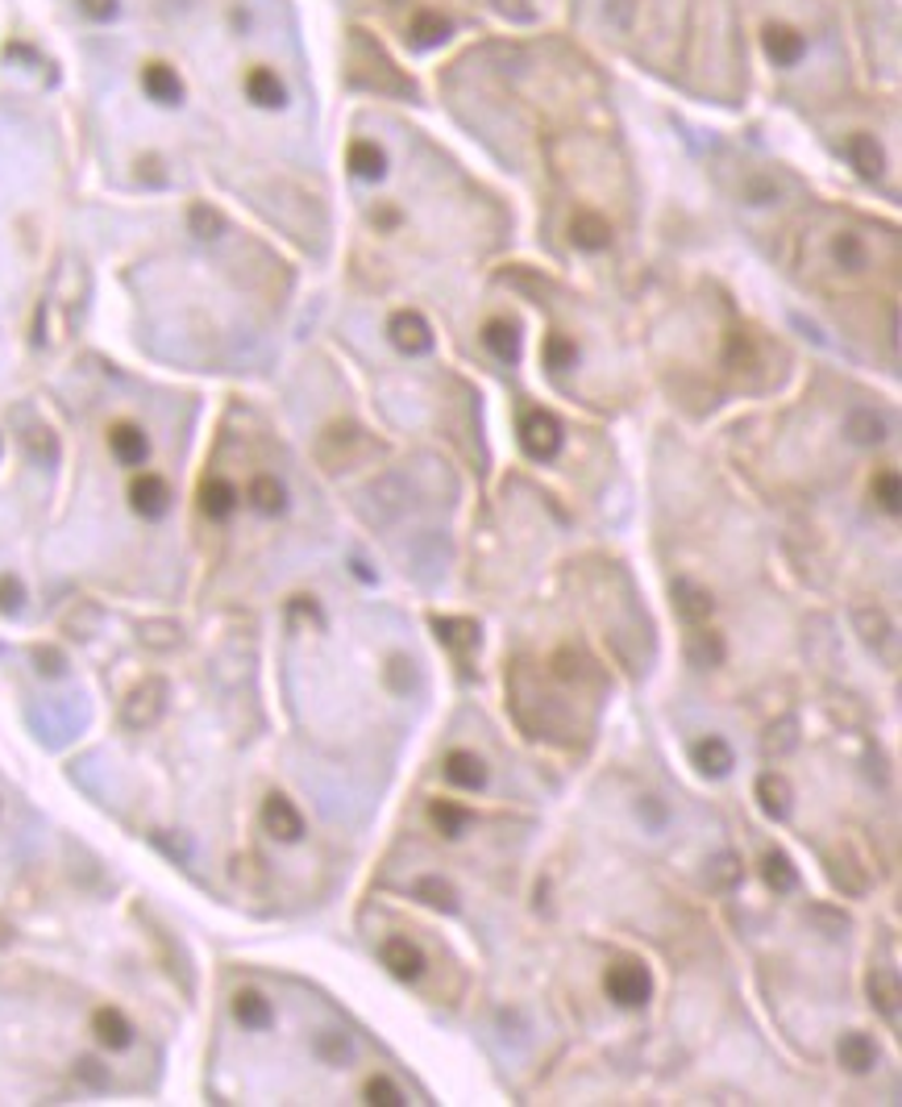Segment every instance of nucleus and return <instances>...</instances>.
Masks as SVG:
<instances>
[{
	"label": "nucleus",
	"instance_id": "obj_48",
	"mask_svg": "<svg viewBox=\"0 0 902 1107\" xmlns=\"http://www.w3.org/2000/svg\"><path fill=\"white\" fill-rule=\"evenodd\" d=\"M790 746H794V721H782V725H774L769 737H765V750L769 754H787Z\"/></svg>",
	"mask_w": 902,
	"mask_h": 1107
},
{
	"label": "nucleus",
	"instance_id": "obj_11",
	"mask_svg": "<svg viewBox=\"0 0 902 1107\" xmlns=\"http://www.w3.org/2000/svg\"><path fill=\"white\" fill-rule=\"evenodd\" d=\"M865 991H869V1004L878 1008V1016H886L890 1024H899V1012H902V987H899V974L890 967H878L869 970V979H865Z\"/></svg>",
	"mask_w": 902,
	"mask_h": 1107
},
{
	"label": "nucleus",
	"instance_id": "obj_23",
	"mask_svg": "<svg viewBox=\"0 0 902 1107\" xmlns=\"http://www.w3.org/2000/svg\"><path fill=\"white\" fill-rule=\"evenodd\" d=\"M349 171L358 175V180H383L387 175V155L379 150V142H349Z\"/></svg>",
	"mask_w": 902,
	"mask_h": 1107
},
{
	"label": "nucleus",
	"instance_id": "obj_13",
	"mask_svg": "<svg viewBox=\"0 0 902 1107\" xmlns=\"http://www.w3.org/2000/svg\"><path fill=\"white\" fill-rule=\"evenodd\" d=\"M141 88L150 100H159V104H180L184 100V79H180V71L171 67V63H146L141 67Z\"/></svg>",
	"mask_w": 902,
	"mask_h": 1107
},
{
	"label": "nucleus",
	"instance_id": "obj_35",
	"mask_svg": "<svg viewBox=\"0 0 902 1107\" xmlns=\"http://www.w3.org/2000/svg\"><path fill=\"white\" fill-rule=\"evenodd\" d=\"M874 500L881 504L886 517H899L902 513V483L894 467H881V471L874 475Z\"/></svg>",
	"mask_w": 902,
	"mask_h": 1107
},
{
	"label": "nucleus",
	"instance_id": "obj_49",
	"mask_svg": "<svg viewBox=\"0 0 902 1107\" xmlns=\"http://www.w3.org/2000/svg\"><path fill=\"white\" fill-rule=\"evenodd\" d=\"M34 662H38V671L50 675V679H59V675H63V666H67V659H63L59 650H50V645H38V650H34Z\"/></svg>",
	"mask_w": 902,
	"mask_h": 1107
},
{
	"label": "nucleus",
	"instance_id": "obj_43",
	"mask_svg": "<svg viewBox=\"0 0 902 1107\" xmlns=\"http://www.w3.org/2000/svg\"><path fill=\"white\" fill-rule=\"evenodd\" d=\"M187 221H191V230H196L200 237H221V234H225V217L212 209V205H191Z\"/></svg>",
	"mask_w": 902,
	"mask_h": 1107
},
{
	"label": "nucleus",
	"instance_id": "obj_50",
	"mask_svg": "<svg viewBox=\"0 0 902 1107\" xmlns=\"http://www.w3.org/2000/svg\"><path fill=\"white\" fill-rule=\"evenodd\" d=\"M22 595H25L22 583H17L13 575H4V579H0V613H17V608H22Z\"/></svg>",
	"mask_w": 902,
	"mask_h": 1107
},
{
	"label": "nucleus",
	"instance_id": "obj_32",
	"mask_svg": "<svg viewBox=\"0 0 902 1107\" xmlns=\"http://www.w3.org/2000/svg\"><path fill=\"white\" fill-rule=\"evenodd\" d=\"M429 821H433L437 833H445V837H462V828L470 825V812L454 800H433L429 803Z\"/></svg>",
	"mask_w": 902,
	"mask_h": 1107
},
{
	"label": "nucleus",
	"instance_id": "obj_29",
	"mask_svg": "<svg viewBox=\"0 0 902 1107\" xmlns=\"http://www.w3.org/2000/svg\"><path fill=\"white\" fill-rule=\"evenodd\" d=\"M250 504H255L262 517H279L287 508V492L275 475H255L250 479Z\"/></svg>",
	"mask_w": 902,
	"mask_h": 1107
},
{
	"label": "nucleus",
	"instance_id": "obj_30",
	"mask_svg": "<svg viewBox=\"0 0 902 1107\" xmlns=\"http://www.w3.org/2000/svg\"><path fill=\"white\" fill-rule=\"evenodd\" d=\"M844 433L853 438L856 446H878L886 442V421H881L878 413H869V408H856L844 417Z\"/></svg>",
	"mask_w": 902,
	"mask_h": 1107
},
{
	"label": "nucleus",
	"instance_id": "obj_51",
	"mask_svg": "<svg viewBox=\"0 0 902 1107\" xmlns=\"http://www.w3.org/2000/svg\"><path fill=\"white\" fill-rule=\"evenodd\" d=\"M79 9H84L92 22H113L116 17V0H79Z\"/></svg>",
	"mask_w": 902,
	"mask_h": 1107
},
{
	"label": "nucleus",
	"instance_id": "obj_44",
	"mask_svg": "<svg viewBox=\"0 0 902 1107\" xmlns=\"http://www.w3.org/2000/svg\"><path fill=\"white\" fill-rule=\"evenodd\" d=\"M807 920H811V924H819L828 937H836V933H849V924H853V920L844 917V912H836V908H828V903H815V908H807Z\"/></svg>",
	"mask_w": 902,
	"mask_h": 1107
},
{
	"label": "nucleus",
	"instance_id": "obj_17",
	"mask_svg": "<svg viewBox=\"0 0 902 1107\" xmlns=\"http://www.w3.org/2000/svg\"><path fill=\"white\" fill-rule=\"evenodd\" d=\"M691 758H694V766L703 771V775H728L732 766H737V754H732V746L724 741V737H716V733H707V737H699L694 741V750H691Z\"/></svg>",
	"mask_w": 902,
	"mask_h": 1107
},
{
	"label": "nucleus",
	"instance_id": "obj_41",
	"mask_svg": "<svg viewBox=\"0 0 902 1107\" xmlns=\"http://www.w3.org/2000/svg\"><path fill=\"white\" fill-rule=\"evenodd\" d=\"M545 362H549L554 371H566V367L579 362V346H574L566 333H549V337H545Z\"/></svg>",
	"mask_w": 902,
	"mask_h": 1107
},
{
	"label": "nucleus",
	"instance_id": "obj_20",
	"mask_svg": "<svg viewBox=\"0 0 902 1107\" xmlns=\"http://www.w3.org/2000/svg\"><path fill=\"white\" fill-rule=\"evenodd\" d=\"M674 604H678V616L687 620V625H707L712 613H716V600H712V591L699 588V583H678L674 588Z\"/></svg>",
	"mask_w": 902,
	"mask_h": 1107
},
{
	"label": "nucleus",
	"instance_id": "obj_14",
	"mask_svg": "<svg viewBox=\"0 0 902 1107\" xmlns=\"http://www.w3.org/2000/svg\"><path fill=\"white\" fill-rule=\"evenodd\" d=\"M387 333H392V342L404 354H424L433 346V330H429V321L420 312H395Z\"/></svg>",
	"mask_w": 902,
	"mask_h": 1107
},
{
	"label": "nucleus",
	"instance_id": "obj_19",
	"mask_svg": "<svg viewBox=\"0 0 902 1107\" xmlns=\"http://www.w3.org/2000/svg\"><path fill=\"white\" fill-rule=\"evenodd\" d=\"M803 50H807V38H803L799 29H790V25H765V54H769L778 67L799 63Z\"/></svg>",
	"mask_w": 902,
	"mask_h": 1107
},
{
	"label": "nucleus",
	"instance_id": "obj_2",
	"mask_svg": "<svg viewBox=\"0 0 902 1107\" xmlns=\"http://www.w3.org/2000/svg\"><path fill=\"white\" fill-rule=\"evenodd\" d=\"M166 684L162 679H141L125 700H121V725L129 733H146L155 729L162 721V712H166Z\"/></svg>",
	"mask_w": 902,
	"mask_h": 1107
},
{
	"label": "nucleus",
	"instance_id": "obj_39",
	"mask_svg": "<svg viewBox=\"0 0 902 1107\" xmlns=\"http://www.w3.org/2000/svg\"><path fill=\"white\" fill-rule=\"evenodd\" d=\"M849 159H853V167L861 171V175H881V150H878V142L874 138H865V134H856L853 142H849Z\"/></svg>",
	"mask_w": 902,
	"mask_h": 1107
},
{
	"label": "nucleus",
	"instance_id": "obj_25",
	"mask_svg": "<svg viewBox=\"0 0 902 1107\" xmlns=\"http://www.w3.org/2000/svg\"><path fill=\"white\" fill-rule=\"evenodd\" d=\"M832 883H836V891H844L849 899L869 896V874H865V866L856 862L853 853L832 858Z\"/></svg>",
	"mask_w": 902,
	"mask_h": 1107
},
{
	"label": "nucleus",
	"instance_id": "obj_1",
	"mask_svg": "<svg viewBox=\"0 0 902 1107\" xmlns=\"http://www.w3.org/2000/svg\"><path fill=\"white\" fill-rule=\"evenodd\" d=\"M383 446L374 442L371 433H362L358 425H329L321 438H317V463L324 471H354L362 463L379 458Z\"/></svg>",
	"mask_w": 902,
	"mask_h": 1107
},
{
	"label": "nucleus",
	"instance_id": "obj_9",
	"mask_svg": "<svg viewBox=\"0 0 902 1107\" xmlns=\"http://www.w3.org/2000/svg\"><path fill=\"white\" fill-rule=\"evenodd\" d=\"M233 1020L246 1029V1033H262V1029H271L275 1024V1008H271V999L255 987H242L233 991Z\"/></svg>",
	"mask_w": 902,
	"mask_h": 1107
},
{
	"label": "nucleus",
	"instance_id": "obj_34",
	"mask_svg": "<svg viewBox=\"0 0 902 1107\" xmlns=\"http://www.w3.org/2000/svg\"><path fill=\"white\" fill-rule=\"evenodd\" d=\"M741 878H744V866L737 853H716V858L707 862V887H712V891H732Z\"/></svg>",
	"mask_w": 902,
	"mask_h": 1107
},
{
	"label": "nucleus",
	"instance_id": "obj_15",
	"mask_svg": "<svg viewBox=\"0 0 902 1107\" xmlns=\"http://www.w3.org/2000/svg\"><path fill=\"white\" fill-rule=\"evenodd\" d=\"M445 783H454V787H462V791H483L486 787V762L479 754H470V750H454V754H445Z\"/></svg>",
	"mask_w": 902,
	"mask_h": 1107
},
{
	"label": "nucleus",
	"instance_id": "obj_28",
	"mask_svg": "<svg viewBox=\"0 0 902 1107\" xmlns=\"http://www.w3.org/2000/svg\"><path fill=\"white\" fill-rule=\"evenodd\" d=\"M200 508H205L209 520H230L233 508H237V488H233L230 479H209L200 488Z\"/></svg>",
	"mask_w": 902,
	"mask_h": 1107
},
{
	"label": "nucleus",
	"instance_id": "obj_18",
	"mask_svg": "<svg viewBox=\"0 0 902 1107\" xmlns=\"http://www.w3.org/2000/svg\"><path fill=\"white\" fill-rule=\"evenodd\" d=\"M570 242L579 246V250H607L611 246V225H607V217L591 209H579L574 212V221H570Z\"/></svg>",
	"mask_w": 902,
	"mask_h": 1107
},
{
	"label": "nucleus",
	"instance_id": "obj_47",
	"mask_svg": "<svg viewBox=\"0 0 902 1107\" xmlns=\"http://www.w3.org/2000/svg\"><path fill=\"white\" fill-rule=\"evenodd\" d=\"M75 1079H79V1083H88L92 1091H104V1086H109V1070H104L96 1058L84 1054V1058L75 1061Z\"/></svg>",
	"mask_w": 902,
	"mask_h": 1107
},
{
	"label": "nucleus",
	"instance_id": "obj_5",
	"mask_svg": "<svg viewBox=\"0 0 902 1107\" xmlns=\"http://www.w3.org/2000/svg\"><path fill=\"white\" fill-rule=\"evenodd\" d=\"M129 508L146 520L166 517V508H171V488H166V479L155 471L134 475V479H129Z\"/></svg>",
	"mask_w": 902,
	"mask_h": 1107
},
{
	"label": "nucleus",
	"instance_id": "obj_21",
	"mask_svg": "<svg viewBox=\"0 0 902 1107\" xmlns=\"http://www.w3.org/2000/svg\"><path fill=\"white\" fill-rule=\"evenodd\" d=\"M92 1033L104 1049H129V1045H134V1024L125 1020V1012H116V1008H96Z\"/></svg>",
	"mask_w": 902,
	"mask_h": 1107
},
{
	"label": "nucleus",
	"instance_id": "obj_37",
	"mask_svg": "<svg viewBox=\"0 0 902 1107\" xmlns=\"http://www.w3.org/2000/svg\"><path fill=\"white\" fill-rule=\"evenodd\" d=\"M362 1099L374 1104V1107H404L408 1104V1095H404L387 1074H371V1079L362 1083Z\"/></svg>",
	"mask_w": 902,
	"mask_h": 1107
},
{
	"label": "nucleus",
	"instance_id": "obj_6",
	"mask_svg": "<svg viewBox=\"0 0 902 1107\" xmlns=\"http://www.w3.org/2000/svg\"><path fill=\"white\" fill-rule=\"evenodd\" d=\"M262 828H267L275 841H300L304 837L300 808L287 800L283 791H271V796L262 800Z\"/></svg>",
	"mask_w": 902,
	"mask_h": 1107
},
{
	"label": "nucleus",
	"instance_id": "obj_36",
	"mask_svg": "<svg viewBox=\"0 0 902 1107\" xmlns=\"http://www.w3.org/2000/svg\"><path fill=\"white\" fill-rule=\"evenodd\" d=\"M853 625H856V634L865 637L869 645H881V641H890V620H886V613L881 608H874V604H861L853 613Z\"/></svg>",
	"mask_w": 902,
	"mask_h": 1107
},
{
	"label": "nucleus",
	"instance_id": "obj_8",
	"mask_svg": "<svg viewBox=\"0 0 902 1107\" xmlns=\"http://www.w3.org/2000/svg\"><path fill=\"white\" fill-rule=\"evenodd\" d=\"M109 450H113V458L121 467H141V463L150 458V438H146L141 425L116 421V425H109Z\"/></svg>",
	"mask_w": 902,
	"mask_h": 1107
},
{
	"label": "nucleus",
	"instance_id": "obj_45",
	"mask_svg": "<svg viewBox=\"0 0 902 1107\" xmlns=\"http://www.w3.org/2000/svg\"><path fill=\"white\" fill-rule=\"evenodd\" d=\"M383 679H387V687H392L395 696H408V691H412V662L404 659V654H395V659L387 662V671H383Z\"/></svg>",
	"mask_w": 902,
	"mask_h": 1107
},
{
	"label": "nucleus",
	"instance_id": "obj_40",
	"mask_svg": "<svg viewBox=\"0 0 902 1107\" xmlns=\"http://www.w3.org/2000/svg\"><path fill=\"white\" fill-rule=\"evenodd\" d=\"M312 1049H317V1058H321L324 1066H346V1061L354 1058V1045H349V1037H346V1033H333V1029H329V1033H321Z\"/></svg>",
	"mask_w": 902,
	"mask_h": 1107
},
{
	"label": "nucleus",
	"instance_id": "obj_3",
	"mask_svg": "<svg viewBox=\"0 0 902 1107\" xmlns=\"http://www.w3.org/2000/svg\"><path fill=\"white\" fill-rule=\"evenodd\" d=\"M603 987H607V995H611L620 1008H645L648 995H653V979H648L645 962H637V958H620V962H611V967H607Z\"/></svg>",
	"mask_w": 902,
	"mask_h": 1107
},
{
	"label": "nucleus",
	"instance_id": "obj_33",
	"mask_svg": "<svg viewBox=\"0 0 902 1107\" xmlns=\"http://www.w3.org/2000/svg\"><path fill=\"white\" fill-rule=\"evenodd\" d=\"M828 255H832L836 267H844V271H865V262H869V250H865V242L856 234H836L832 246H828Z\"/></svg>",
	"mask_w": 902,
	"mask_h": 1107
},
{
	"label": "nucleus",
	"instance_id": "obj_22",
	"mask_svg": "<svg viewBox=\"0 0 902 1107\" xmlns=\"http://www.w3.org/2000/svg\"><path fill=\"white\" fill-rule=\"evenodd\" d=\"M138 641L155 654H171L184 645V625L180 620H166V616H150L138 625Z\"/></svg>",
	"mask_w": 902,
	"mask_h": 1107
},
{
	"label": "nucleus",
	"instance_id": "obj_10",
	"mask_svg": "<svg viewBox=\"0 0 902 1107\" xmlns=\"http://www.w3.org/2000/svg\"><path fill=\"white\" fill-rule=\"evenodd\" d=\"M242 88H246V100L258 104V109H283V104H287V84L279 79V71L262 67V63L246 71Z\"/></svg>",
	"mask_w": 902,
	"mask_h": 1107
},
{
	"label": "nucleus",
	"instance_id": "obj_24",
	"mask_svg": "<svg viewBox=\"0 0 902 1107\" xmlns=\"http://www.w3.org/2000/svg\"><path fill=\"white\" fill-rule=\"evenodd\" d=\"M757 803H762L765 816H774V821H782L790 812V783L778 771H765L757 778Z\"/></svg>",
	"mask_w": 902,
	"mask_h": 1107
},
{
	"label": "nucleus",
	"instance_id": "obj_16",
	"mask_svg": "<svg viewBox=\"0 0 902 1107\" xmlns=\"http://www.w3.org/2000/svg\"><path fill=\"white\" fill-rule=\"evenodd\" d=\"M836 1058L849 1074H869L878 1066V1045L869 1033H844L840 1045H836Z\"/></svg>",
	"mask_w": 902,
	"mask_h": 1107
},
{
	"label": "nucleus",
	"instance_id": "obj_42",
	"mask_svg": "<svg viewBox=\"0 0 902 1107\" xmlns=\"http://www.w3.org/2000/svg\"><path fill=\"white\" fill-rule=\"evenodd\" d=\"M417 896L424 899V903L441 908V912H454V908H458V896H454V887H449V883H441V878H420Z\"/></svg>",
	"mask_w": 902,
	"mask_h": 1107
},
{
	"label": "nucleus",
	"instance_id": "obj_26",
	"mask_svg": "<svg viewBox=\"0 0 902 1107\" xmlns=\"http://www.w3.org/2000/svg\"><path fill=\"white\" fill-rule=\"evenodd\" d=\"M437 637L441 645H449L458 659H470V650L479 645V625L462 620V616H445V620H437Z\"/></svg>",
	"mask_w": 902,
	"mask_h": 1107
},
{
	"label": "nucleus",
	"instance_id": "obj_52",
	"mask_svg": "<svg viewBox=\"0 0 902 1107\" xmlns=\"http://www.w3.org/2000/svg\"><path fill=\"white\" fill-rule=\"evenodd\" d=\"M9 942H13V924H9V920L0 917V949H4Z\"/></svg>",
	"mask_w": 902,
	"mask_h": 1107
},
{
	"label": "nucleus",
	"instance_id": "obj_7",
	"mask_svg": "<svg viewBox=\"0 0 902 1107\" xmlns=\"http://www.w3.org/2000/svg\"><path fill=\"white\" fill-rule=\"evenodd\" d=\"M379 958H383V967L392 970L399 983H417L420 974H424V949H420L412 937H387V942L379 945Z\"/></svg>",
	"mask_w": 902,
	"mask_h": 1107
},
{
	"label": "nucleus",
	"instance_id": "obj_4",
	"mask_svg": "<svg viewBox=\"0 0 902 1107\" xmlns=\"http://www.w3.org/2000/svg\"><path fill=\"white\" fill-rule=\"evenodd\" d=\"M520 446H524V454L536 458V463L554 458L557 450H561V425H557L545 408H529V413L520 417Z\"/></svg>",
	"mask_w": 902,
	"mask_h": 1107
},
{
	"label": "nucleus",
	"instance_id": "obj_27",
	"mask_svg": "<svg viewBox=\"0 0 902 1107\" xmlns=\"http://www.w3.org/2000/svg\"><path fill=\"white\" fill-rule=\"evenodd\" d=\"M762 878L769 891H778V896H790L794 887H799V871H794V862H790L782 849H769L762 858Z\"/></svg>",
	"mask_w": 902,
	"mask_h": 1107
},
{
	"label": "nucleus",
	"instance_id": "obj_46",
	"mask_svg": "<svg viewBox=\"0 0 902 1107\" xmlns=\"http://www.w3.org/2000/svg\"><path fill=\"white\" fill-rule=\"evenodd\" d=\"M25 450H29L34 458H42V463H54V438H50L47 425H34V429H25Z\"/></svg>",
	"mask_w": 902,
	"mask_h": 1107
},
{
	"label": "nucleus",
	"instance_id": "obj_31",
	"mask_svg": "<svg viewBox=\"0 0 902 1107\" xmlns=\"http://www.w3.org/2000/svg\"><path fill=\"white\" fill-rule=\"evenodd\" d=\"M483 346L499 362H511L516 358V350H520V337H516V325L511 321H504V317H495V321H486L483 325Z\"/></svg>",
	"mask_w": 902,
	"mask_h": 1107
},
{
	"label": "nucleus",
	"instance_id": "obj_38",
	"mask_svg": "<svg viewBox=\"0 0 902 1107\" xmlns=\"http://www.w3.org/2000/svg\"><path fill=\"white\" fill-rule=\"evenodd\" d=\"M63 629H67L71 637H79V641H88V637L100 629V608H96L92 600H79V604L63 616Z\"/></svg>",
	"mask_w": 902,
	"mask_h": 1107
},
{
	"label": "nucleus",
	"instance_id": "obj_12",
	"mask_svg": "<svg viewBox=\"0 0 902 1107\" xmlns=\"http://www.w3.org/2000/svg\"><path fill=\"white\" fill-rule=\"evenodd\" d=\"M724 654H728V645H724V637L716 629L691 625V634H687V662H691L694 671H716Z\"/></svg>",
	"mask_w": 902,
	"mask_h": 1107
}]
</instances>
